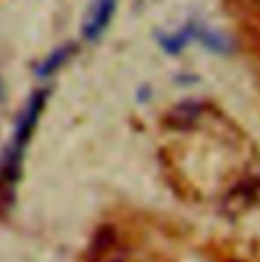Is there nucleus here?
Masks as SVG:
<instances>
[{
    "label": "nucleus",
    "mask_w": 260,
    "mask_h": 262,
    "mask_svg": "<svg viewBox=\"0 0 260 262\" xmlns=\"http://www.w3.org/2000/svg\"><path fill=\"white\" fill-rule=\"evenodd\" d=\"M47 98H49V90L43 88V90H37L29 96L25 108L20 110L18 118H16V124H14V132H12V140L10 144H14L16 148H27V144L31 142L33 138V132L39 124V118L45 110V104H47Z\"/></svg>",
    "instance_id": "2"
},
{
    "label": "nucleus",
    "mask_w": 260,
    "mask_h": 262,
    "mask_svg": "<svg viewBox=\"0 0 260 262\" xmlns=\"http://www.w3.org/2000/svg\"><path fill=\"white\" fill-rule=\"evenodd\" d=\"M205 116V106L199 102H185L181 106H175L167 114V124L177 130H189L197 126Z\"/></svg>",
    "instance_id": "5"
},
{
    "label": "nucleus",
    "mask_w": 260,
    "mask_h": 262,
    "mask_svg": "<svg viewBox=\"0 0 260 262\" xmlns=\"http://www.w3.org/2000/svg\"><path fill=\"white\" fill-rule=\"evenodd\" d=\"M23 159L25 150L8 144L0 155V209L8 207L14 199L16 185L23 175Z\"/></svg>",
    "instance_id": "3"
},
{
    "label": "nucleus",
    "mask_w": 260,
    "mask_h": 262,
    "mask_svg": "<svg viewBox=\"0 0 260 262\" xmlns=\"http://www.w3.org/2000/svg\"><path fill=\"white\" fill-rule=\"evenodd\" d=\"M73 53H75V45H73V43H65L61 47H57L55 51H51V53L37 66L35 73H37L39 77H49V75H53L55 71H59V69L73 57Z\"/></svg>",
    "instance_id": "6"
},
{
    "label": "nucleus",
    "mask_w": 260,
    "mask_h": 262,
    "mask_svg": "<svg viewBox=\"0 0 260 262\" xmlns=\"http://www.w3.org/2000/svg\"><path fill=\"white\" fill-rule=\"evenodd\" d=\"M128 260V244L122 232L112 224H102L96 228L83 260L81 262H126Z\"/></svg>",
    "instance_id": "1"
},
{
    "label": "nucleus",
    "mask_w": 260,
    "mask_h": 262,
    "mask_svg": "<svg viewBox=\"0 0 260 262\" xmlns=\"http://www.w3.org/2000/svg\"><path fill=\"white\" fill-rule=\"evenodd\" d=\"M118 0H92L81 25V35L85 41H98L112 23Z\"/></svg>",
    "instance_id": "4"
}]
</instances>
